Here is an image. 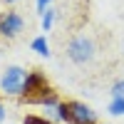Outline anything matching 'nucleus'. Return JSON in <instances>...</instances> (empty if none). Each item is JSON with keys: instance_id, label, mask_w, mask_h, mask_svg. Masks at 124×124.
<instances>
[{"instance_id": "6", "label": "nucleus", "mask_w": 124, "mask_h": 124, "mask_svg": "<svg viewBox=\"0 0 124 124\" xmlns=\"http://www.w3.org/2000/svg\"><path fill=\"white\" fill-rule=\"evenodd\" d=\"M30 47H32V52L42 55V57H50V45H47V37H45V35L35 37L32 42H30Z\"/></svg>"}, {"instance_id": "1", "label": "nucleus", "mask_w": 124, "mask_h": 124, "mask_svg": "<svg viewBox=\"0 0 124 124\" xmlns=\"http://www.w3.org/2000/svg\"><path fill=\"white\" fill-rule=\"evenodd\" d=\"M20 102L23 104H42L47 109H55L62 99L57 97V89L47 82V75L42 70H30L27 77H25V87H23V94H20Z\"/></svg>"}, {"instance_id": "2", "label": "nucleus", "mask_w": 124, "mask_h": 124, "mask_svg": "<svg viewBox=\"0 0 124 124\" xmlns=\"http://www.w3.org/2000/svg\"><path fill=\"white\" fill-rule=\"evenodd\" d=\"M52 117L57 122H65V124H97V112L77 99L60 102L52 109Z\"/></svg>"}, {"instance_id": "12", "label": "nucleus", "mask_w": 124, "mask_h": 124, "mask_svg": "<svg viewBox=\"0 0 124 124\" xmlns=\"http://www.w3.org/2000/svg\"><path fill=\"white\" fill-rule=\"evenodd\" d=\"M3 122H5V107L0 104V124H3Z\"/></svg>"}, {"instance_id": "4", "label": "nucleus", "mask_w": 124, "mask_h": 124, "mask_svg": "<svg viewBox=\"0 0 124 124\" xmlns=\"http://www.w3.org/2000/svg\"><path fill=\"white\" fill-rule=\"evenodd\" d=\"M25 77H27V70H23L20 65H10L0 77V89L10 97H20L25 87Z\"/></svg>"}, {"instance_id": "10", "label": "nucleus", "mask_w": 124, "mask_h": 124, "mask_svg": "<svg viewBox=\"0 0 124 124\" xmlns=\"http://www.w3.org/2000/svg\"><path fill=\"white\" fill-rule=\"evenodd\" d=\"M112 97L124 99V79H117L114 85H112Z\"/></svg>"}, {"instance_id": "8", "label": "nucleus", "mask_w": 124, "mask_h": 124, "mask_svg": "<svg viewBox=\"0 0 124 124\" xmlns=\"http://www.w3.org/2000/svg\"><path fill=\"white\" fill-rule=\"evenodd\" d=\"M107 112H109V114H114V117H124V99H117V97H112V102H109Z\"/></svg>"}, {"instance_id": "9", "label": "nucleus", "mask_w": 124, "mask_h": 124, "mask_svg": "<svg viewBox=\"0 0 124 124\" xmlns=\"http://www.w3.org/2000/svg\"><path fill=\"white\" fill-rule=\"evenodd\" d=\"M23 124H55V122H50L45 117H37V114H25L23 117Z\"/></svg>"}, {"instance_id": "5", "label": "nucleus", "mask_w": 124, "mask_h": 124, "mask_svg": "<svg viewBox=\"0 0 124 124\" xmlns=\"http://www.w3.org/2000/svg\"><path fill=\"white\" fill-rule=\"evenodd\" d=\"M25 27V20L23 15L17 13V10H5V13H0V37L5 40H13L23 32Z\"/></svg>"}, {"instance_id": "3", "label": "nucleus", "mask_w": 124, "mask_h": 124, "mask_svg": "<svg viewBox=\"0 0 124 124\" xmlns=\"http://www.w3.org/2000/svg\"><path fill=\"white\" fill-rule=\"evenodd\" d=\"M65 52H67V60L72 65H89L94 60V55H97V45H94V40L89 35H75L67 42Z\"/></svg>"}, {"instance_id": "14", "label": "nucleus", "mask_w": 124, "mask_h": 124, "mask_svg": "<svg viewBox=\"0 0 124 124\" xmlns=\"http://www.w3.org/2000/svg\"><path fill=\"white\" fill-rule=\"evenodd\" d=\"M0 104H3V102H0Z\"/></svg>"}, {"instance_id": "7", "label": "nucleus", "mask_w": 124, "mask_h": 124, "mask_svg": "<svg viewBox=\"0 0 124 124\" xmlns=\"http://www.w3.org/2000/svg\"><path fill=\"white\" fill-rule=\"evenodd\" d=\"M40 25H42L45 32H50V30H52V25H55V10H52V8H47L45 13L40 15Z\"/></svg>"}, {"instance_id": "11", "label": "nucleus", "mask_w": 124, "mask_h": 124, "mask_svg": "<svg viewBox=\"0 0 124 124\" xmlns=\"http://www.w3.org/2000/svg\"><path fill=\"white\" fill-rule=\"evenodd\" d=\"M50 3H52V0H37V13H40V15H42V13H45V10L50 8Z\"/></svg>"}, {"instance_id": "13", "label": "nucleus", "mask_w": 124, "mask_h": 124, "mask_svg": "<svg viewBox=\"0 0 124 124\" xmlns=\"http://www.w3.org/2000/svg\"><path fill=\"white\" fill-rule=\"evenodd\" d=\"M3 3H8V5H13V3H17V0H3Z\"/></svg>"}]
</instances>
